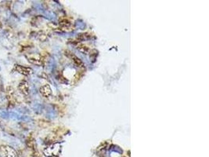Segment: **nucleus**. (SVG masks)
Masks as SVG:
<instances>
[{
  "instance_id": "nucleus-1",
  "label": "nucleus",
  "mask_w": 209,
  "mask_h": 157,
  "mask_svg": "<svg viewBox=\"0 0 209 157\" xmlns=\"http://www.w3.org/2000/svg\"><path fill=\"white\" fill-rule=\"evenodd\" d=\"M0 157H18L16 150L9 145L0 146Z\"/></svg>"
},
{
  "instance_id": "nucleus-2",
  "label": "nucleus",
  "mask_w": 209,
  "mask_h": 157,
  "mask_svg": "<svg viewBox=\"0 0 209 157\" xmlns=\"http://www.w3.org/2000/svg\"><path fill=\"white\" fill-rule=\"evenodd\" d=\"M27 59L28 60V61L31 63L32 65H43V57L41 55H39V54H35V53L28 54V55H27Z\"/></svg>"
},
{
  "instance_id": "nucleus-3",
  "label": "nucleus",
  "mask_w": 209,
  "mask_h": 157,
  "mask_svg": "<svg viewBox=\"0 0 209 157\" xmlns=\"http://www.w3.org/2000/svg\"><path fill=\"white\" fill-rule=\"evenodd\" d=\"M14 70L16 71L17 72L19 73V74L23 75V76H29V75H31L33 72V71H32L31 68L25 67V66L20 65H14Z\"/></svg>"
},
{
  "instance_id": "nucleus-4",
  "label": "nucleus",
  "mask_w": 209,
  "mask_h": 157,
  "mask_svg": "<svg viewBox=\"0 0 209 157\" xmlns=\"http://www.w3.org/2000/svg\"><path fill=\"white\" fill-rule=\"evenodd\" d=\"M18 90L24 95H28L29 94V84L26 80H22L18 84Z\"/></svg>"
},
{
  "instance_id": "nucleus-5",
  "label": "nucleus",
  "mask_w": 209,
  "mask_h": 157,
  "mask_svg": "<svg viewBox=\"0 0 209 157\" xmlns=\"http://www.w3.org/2000/svg\"><path fill=\"white\" fill-rule=\"evenodd\" d=\"M39 92L44 98H48L52 95V89H51L50 86L49 84L42 86V87H40V89H39Z\"/></svg>"
},
{
  "instance_id": "nucleus-6",
  "label": "nucleus",
  "mask_w": 209,
  "mask_h": 157,
  "mask_svg": "<svg viewBox=\"0 0 209 157\" xmlns=\"http://www.w3.org/2000/svg\"><path fill=\"white\" fill-rule=\"evenodd\" d=\"M71 58L72 59L73 62H74V63H75V65H77L78 67L81 68V67H83V66H84L83 62L81 61V60L78 58V57H77L74 56V55L72 54V55L71 56Z\"/></svg>"
},
{
  "instance_id": "nucleus-7",
  "label": "nucleus",
  "mask_w": 209,
  "mask_h": 157,
  "mask_svg": "<svg viewBox=\"0 0 209 157\" xmlns=\"http://www.w3.org/2000/svg\"><path fill=\"white\" fill-rule=\"evenodd\" d=\"M77 49H78L81 52H84V53H86V52L89 51V47L83 45V44H80V45L77 46Z\"/></svg>"
},
{
  "instance_id": "nucleus-8",
  "label": "nucleus",
  "mask_w": 209,
  "mask_h": 157,
  "mask_svg": "<svg viewBox=\"0 0 209 157\" xmlns=\"http://www.w3.org/2000/svg\"><path fill=\"white\" fill-rule=\"evenodd\" d=\"M39 39L40 40H42V41H44L45 39H46V35H45V34L43 33L42 31H40L39 32Z\"/></svg>"
},
{
  "instance_id": "nucleus-9",
  "label": "nucleus",
  "mask_w": 209,
  "mask_h": 157,
  "mask_svg": "<svg viewBox=\"0 0 209 157\" xmlns=\"http://www.w3.org/2000/svg\"><path fill=\"white\" fill-rule=\"evenodd\" d=\"M2 26H3V25H2V23H1V21H0V28H2Z\"/></svg>"
}]
</instances>
